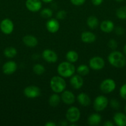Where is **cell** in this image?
Segmentation results:
<instances>
[{
    "label": "cell",
    "instance_id": "1",
    "mask_svg": "<svg viewBox=\"0 0 126 126\" xmlns=\"http://www.w3.org/2000/svg\"><path fill=\"white\" fill-rule=\"evenodd\" d=\"M107 60L111 65L117 68H122L126 65V59L125 55L117 50H113L109 54Z\"/></svg>",
    "mask_w": 126,
    "mask_h": 126
},
{
    "label": "cell",
    "instance_id": "2",
    "mask_svg": "<svg viewBox=\"0 0 126 126\" xmlns=\"http://www.w3.org/2000/svg\"><path fill=\"white\" fill-rule=\"evenodd\" d=\"M75 70V67L72 63L67 61L60 63L57 68L58 75L64 78L71 77L74 75Z\"/></svg>",
    "mask_w": 126,
    "mask_h": 126
},
{
    "label": "cell",
    "instance_id": "3",
    "mask_svg": "<svg viewBox=\"0 0 126 126\" xmlns=\"http://www.w3.org/2000/svg\"><path fill=\"white\" fill-rule=\"evenodd\" d=\"M50 87L54 93L61 94L66 87V82L64 78L61 76H54L50 80Z\"/></svg>",
    "mask_w": 126,
    "mask_h": 126
},
{
    "label": "cell",
    "instance_id": "4",
    "mask_svg": "<svg viewBox=\"0 0 126 126\" xmlns=\"http://www.w3.org/2000/svg\"><path fill=\"white\" fill-rule=\"evenodd\" d=\"M109 104V100L105 95H98L93 101V108L96 111L101 112L107 108Z\"/></svg>",
    "mask_w": 126,
    "mask_h": 126
},
{
    "label": "cell",
    "instance_id": "5",
    "mask_svg": "<svg viewBox=\"0 0 126 126\" xmlns=\"http://www.w3.org/2000/svg\"><path fill=\"white\" fill-rule=\"evenodd\" d=\"M65 118L67 121L70 123H75L80 119V110L76 107H70L67 110Z\"/></svg>",
    "mask_w": 126,
    "mask_h": 126
},
{
    "label": "cell",
    "instance_id": "6",
    "mask_svg": "<svg viewBox=\"0 0 126 126\" xmlns=\"http://www.w3.org/2000/svg\"><path fill=\"white\" fill-rule=\"evenodd\" d=\"M116 87V84L114 80L107 78L103 80L100 85V91L104 94H110L113 92Z\"/></svg>",
    "mask_w": 126,
    "mask_h": 126
},
{
    "label": "cell",
    "instance_id": "7",
    "mask_svg": "<svg viewBox=\"0 0 126 126\" xmlns=\"http://www.w3.org/2000/svg\"><path fill=\"white\" fill-rule=\"evenodd\" d=\"M14 25L13 22L8 18H4L0 23V30L3 34L9 35L13 32Z\"/></svg>",
    "mask_w": 126,
    "mask_h": 126
},
{
    "label": "cell",
    "instance_id": "8",
    "mask_svg": "<svg viewBox=\"0 0 126 126\" xmlns=\"http://www.w3.org/2000/svg\"><path fill=\"white\" fill-rule=\"evenodd\" d=\"M105 60L100 56L93 57L89 60V67L93 70H101L105 67Z\"/></svg>",
    "mask_w": 126,
    "mask_h": 126
},
{
    "label": "cell",
    "instance_id": "9",
    "mask_svg": "<svg viewBox=\"0 0 126 126\" xmlns=\"http://www.w3.org/2000/svg\"><path fill=\"white\" fill-rule=\"evenodd\" d=\"M23 94L28 98H36L40 95V89L33 85L28 86L23 90Z\"/></svg>",
    "mask_w": 126,
    "mask_h": 126
},
{
    "label": "cell",
    "instance_id": "10",
    "mask_svg": "<svg viewBox=\"0 0 126 126\" xmlns=\"http://www.w3.org/2000/svg\"><path fill=\"white\" fill-rule=\"evenodd\" d=\"M42 57L46 62L49 63H54L58 60L56 53L51 49H45L42 52Z\"/></svg>",
    "mask_w": 126,
    "mask_h": 126
},
{
    "label": "cell",
    "instance_id": "11",
    "mask_svg": "<svg viewBox=\"0 0 126 126\" xmlns=\"http://www.w3.org/2000/svg\"><path fill=\"white\" fill-rule=\"evenodd\" d=\"M25 7L32 12H38L42 9V1L41 0H26Z\"/></svg>",
    "mask_w": 126,
    "mask_h": 126
},
{
    "label": "cell",
    "instance_id": "12",
    "mask_svg": "<svg viewBox=\"0 0 126 126\" xmlns=\"http://www.w3.org/2000/svg\"><path fill=\"white\" fill-rule=\"evenodd\" d=\"M17 69V65L14 61H7L2 65V70L4 74L7 75L14 73Z\"/></svg>",
    "mask_w": 126,
    "mask_h": 126
},
{
    "label": "cell",
    "instance_id": "13",
    "mask_svg": "<svg viewBox=\"0 0 126 126\" xmlns=\"http://www.w3.org/2000/svg\"><path fill=\"white\" fill-rule=\"evenodd\" d=\"M61 101L66 105H72L74 103L75 101V96L70 91H65L64 90L61 92Z\"/></svg>",
    "mask_w": 126,
    "mask_h": 126
},
{
    "label": "cell",
    "instance_id": "14",
    "mask_svg": "<svg viewBox=\"0 0 126 126\" xmlns=\"http://www.w3.org/2000/svg\"><path fill=\"white\" fill-rule=\"evenodd\" d=\"M84 79L79 75H74L70 77V84L74 89H80L84 85Z\"/></svg>",
    "mask_w": 126,
    "mask_h": 126
},
{
    "label": "cell",
    "instance_id": "15",
    "mask_svg": "<svg viewBox=\"0 0 126 126\" xmlns=\"http://www.w3.org/2000/svg\"><path fill=\"white\" fill-rule=\"evenodd\" d=\"M60 25L58 20L54 18H49L46 23V28L47 30L51 33H56L59 30Z\"/></svg>",
    "mask_w": 126,
    "mask_h": 126
},
{
    "label": "cell",
    "instance_id": "16",
    "mask_svg": "<svg viewBox=\"0 0 126 126\" xmlns=\"http://www.w3.org/2000/svg\"><path fill=\"white\" fill-rule=\"evenodd\" d=\"M100 30L105 33H110L114 30V24L110 20L102 21L100 25Z\"/></svg>",
    "mask_w": 126,
    "mask_h": 126
},
{
    "label": "cell",
    "instance_id": "17",
    "mask_svg": "<svg viewBox=\"0 0 126 126\" xmlns=\"http://www.w3.org/2000/svg\"><path fill=\"white\" fill-rule=\"evenodd\" d=\"M80 38L83 43H86V44H91L96 41V36L92 32L85 31L82 33Z\"/></svg>",
    "mask_w": 126,
    "mask_h": 126
},
{
    "label": "cell",
    "instance_id": "18",
    "mask_svg": "<svg viewBox=\"0 0 126 126\" xmlns=\"http://www.w3.org/2000/svg\"><path fill=\"white\" fill-rule=\"evenodd\" d=\"M22 41L26 46L29 47H35L38 44V41L37 38L35 36L30 35V34L23 36L22 38Z\"/></svg>",
    "mask_w": 126,
    "mask_h": 126
},
{
    "label": "cell",
    "instance_id": "19",
    "mask_svg": "<svg viewBox=\"0 0 126 126\" xmlns=\"http://www.w3.org/2000/svg\"><path fill=\"white\" fill-rule=\"evenodd\" d=\"M77 100L82 107H88L91 104V98L89 95L84 92L80 93L77 96Z\"/></svg>",
    "mask_w": 126,
    "mask_h": 126
},
{
    "label": "cell",
    "instance_id": "20",
    "mask_svg": "<svg viewBox=\"0 0 126 126\" xmlns=\"http://www.w3.org/2000/svg\"><path fill=\"white\" fill-rule=\"evenodd\" d=\"M113 121L116 125L118 126H126V115L124 113L117 112L114 115Z\"/></svg>",
    "mask_w": 126,
    "mask_h": 126
},
{
    "label": "cell",
    "instance_id": "21",
    "mask_svg": "<svg viewBox=\"0 0 126 126\" xmlns=\"http://www.w3.org/2000/svg\"><path fill=\"white\" fill-rule=\"evenodd\" d=\"M102 118L98 113H92L88 116L87 119V123L88 125L91 126H98L101 123Z\"/></svg>",
    "mask_w": 126,
    "mask_h": 126
},
{
    "label": "cell",
    "instance_id": "22",
    "mask_svg": "<svg viewBox=\"0 0 126 126\" xmlns=\"http://www.w3.org/2000/svg\"><path fill=\"white\" fill-rule=\"evenodd\" d=\"M61 102V96H59L57 93H54L51 95L48 100V103L49 105L54 108L58 107L60 104Z\"/></svg>",
    "mask_w": 126,
    "mask_h": 126
},
{
    "label": "cell",
    "instance_id": "23",
    "mask_svg": "<svg viewBox=\"0 0 126 126\" xmlns=\"http://www.w3.org/2000/svg\"><path fill=\"white\" fill-rule=\"evenodd\" d=\"M86 25L91 30H95L98 27L99 20L96 16H91L86 20Z\"/></svg>",
    "mask_w": 126,
    "mask_h": 126
},
{
    "label": "cell",
    "instance_id": "24",
    "mask_svg": "<svg viewBox=\"0 0 126 126\" xmlns=\"http://www.w3.org/2000/svg\"><path fill=\"white\" fill-rule=\"evenodd\" d=\"M65 58H66L67 61L74 63L76 62L79 59V54L75 50H69L66 53Z\"/></svg>",
    "mask_w": 126,
    "mask_h": 126
},
{
    "label": "cell",
    "instance_id": "25",
    "mask_svg": "<svg viewBox=\"0 0 126 126\" xmlns=\"http://www.w3.org/2000/svg\"><path fill=\"white\" fill-rule=\"evenodd\" d=\"M4 55L8 59H12L17 55V49L14 47H7L3 51Z\"/></svg>",
    "mask_w": 126,
    "mask_h": 126
},
{
    "label": "cell",
    "instance_id": "26",
    "mask_svg": "<svg viewBox=\"0 0 126 126\" xmlns=\"http://www.w3.org/2000/svg\"><path fill=\"white\" fill-rule=\"evenodd\" d=\"M76 71L78 75H80V76H86L90 72V67L85 64H82L78 66L77 68L76 69Z\"/></svg>",
    "mask_w": 126,
    "mask_h": 126
},
{
    "label": "cell",
    "instance_id": "27",
    "mask_svg": "<svg viewBox=\"0 0 126 126\" xmlns=\"http://www.w3.org/2000/svg\"><path fill=\"white\" fill-rule=\"evenodd\" d=\"M116 17L121 20H126V6H121L116 12Z\"/></svg>",
    "mask_w": 126,
    "mask_h": 126
},
{
    "label": "cell",
    "instance_id": "28",
    "mask_svg": "<svg viewBox=\"0 0 126 126\" xmlns=\"http://www.w3.org/2000/svg\"><path fill=\"white\" fill-rule=\"evenodd\" d=\"M33 71L37 75H42L45 72V68L40 63H36L33 66Z\"/></svg>",
    "mask_w": 126,
    "mask_h": 126
},
{
    "label": "cell",
    "instance_id": "29",
    "mask_svg": "<svg viewBox=\"0 0 126 126\" xmlns=\"http://www.w3.org/2000/svg\"><path fill=\"white\" fill-rule=\"evenodd\" d=\"M53 14V11L49 8H44L40 12V16H42V17L46 19H49L51 18Z\"/></svg>",
    "mask_w": 126,
    "mask_h": 126
},
{
    "label": "cell",
    "instance_id": "30",
    "mask_svg": "<svg viewBox=\"0 0 126 126\" xmlns=\"http://www.w3.org/2000/svg\"><path fill=\"white\" fill-rule=\"evenodd\" d=\"M110 107L112 108V109L115 110H117L120 108L121 107V104H120L119 100H117L116 98H112L110 100L109 102Z\"/></svg>",
    "mask_w": 126,
    "mask_h": 126
},
{
    "label": "cell",
    "instance_id": "31",
    "mask_svg": "<svg viewBox=\"0 0 126 126\" xmlns=\"http://www.w3.org/2000/svg\"><path fill=\"white\" fill-rule=\"evenodd\" d=\"M57 19L58 20H64L67 17V12L64 10H60L58 11L56 15Z\"/></svg>",
    "mask_w": 126,
    "mask_h": 126
},
{
    "label": "cell",
    "instance_id": "32",
    "mask_svg": "<svg viewBox=\"0 0 126 126\" xmlns=\"http://www.w3.org/2000/svg\"><path fill=\"white\" fill-rule=\"evenodd\" d=\"M119 95L121 98L126 100V83L124 84L120 88Z\"/></svg>",
    "mask_w": 126,
    "mask_h": 126
},
{
    "label": "cell",
    "instance_id": "33",
    "mask_svg": "<svg viewBox=\"0 0 126 126\" xmlns=\"http://www.w3.org/2000/svg\"><path fill=\"white\" fill-rule=\"evenodd\" d=\"M107 46H108V47L110 48V49L114 50H116V48L117 47L118 44H117V41H116L115 39H110V40L108 41V43H107Z\"/></svg>",
    "mask_w": 126,
    "mask_h": 126
},
{
    "label": "cell",
    "instance_id": "34",
    "mask_svg": "<svg viewBox=\"0 0 126 126\" xmlns=\"http://www.w3.org/2000/svg\"><path fill=\"white\" fill-rule=\"evenodd\" d=\"M70 1L73 5H74V6H80L84 4V3L85 2L86 0H70Z\"/></svg>",
    "mask_w": 126,
    "mask_h": 126
},
{
    "label": "cell",
    "instance_id": "35",
    "mask_svg": "<svg viewBox=\"0 0 126 126\" xmlns=\"http://www.w3.org/2000/svg\"><path fill=\"white\" fill-rule=\"evenodd\" d=\"M115 33L117 35H122V34H124L125 30L123 28V27H117L115 28Z\"/></svg>",
    "mask_w": 126,
    "mask_h": 126
},
{
    "label": "cell",
    "instance_id": "36",
    "mask_svg": "<svg viewBox=\"0 0 126 126\" xmlns=\"http://www.w3.org/2000/svg\"><path fill=\"white\" fill-rule=\"evenodd\" d=\"M91 3L95 6H98L103 2L104 0H91Z\"/></svg>",
    "mask_w": 126,
    "mask_h": 126
},
{
    "label": "cell",
    "instance_id": "37",
    "mask_svg": "<svg viewBox=\"0 0 126 126\" xmlns=\"http://www.w3.org/2000/svg\"><path fill=\"white\" fill-rule=\"evenodd\" d=\"M103 126H114V124L112 122H111V121H105V123H103Z\"/></svg>",
    "mask_w": 126,
    "mask_h": 126
},
{
    "label": "cell",
    "instance_id": "38",
    "mask_svg": "<svg viewBox=\"0 0 126 126\" xmlns=\"http://www.w3.org/2000/svg\"><path fill=\"white\" fill-rule=\"evenodd\" d=\"M45 126H56V124L53 121H48L44 124Z\"/></svg>",
    "mask_w": 126,
    "mask_h": 126
},
{
    "label": "cell",
    "instance_id": "39",
    "mask_svg": "<svg viewBox=\"0 0 126 126\" xmlns=\"http://www.w3.org/2000/svg\"><path fill=\"white\" fill-rule=\"evenodd\" d=\"M60 125L62 126H65L67 125V123L65 121H61L60 123Z\"/></svg>",
    "mask_w": 126,
    "mask_h": 126
},
{
    "label": "cell",
    "instance_id": "40",
    "mask_svg": "<svg viewBox=\"0 0 126 126\" xmlns=\"http://www.w3.org/2000/svg\"><path fill=\"white\" fill-rule=\"evenodd\" d=\"M41 1L44 3H49V2H51L53 0H41Z\"/></svg>",
    "mask_w": 126,
    "mask_h": 126
},
{
    "label": "cell",
    "instance_id": "41",
    "mask_svg": "<svg viewBox=\"0 0 126 126\" xmlns=\"http://www.w3.org/2000/svg\"><path fill=\"white\" fill-rule=\"evenodd\" d=\"M123 51H124V54H125V55H126V44H125L124 46Z\"/></svg>",
    "mask_w": 126,
    "mask_h": 126
},
{
    "label": "cell",
    "instance_id": "42",
    "mask_svg": "<svg viewBox=\"0 0 126 126\" xmlns=\"http://www.w3.org/2000/svg\"><path fill=\"white\" fill-rule=\"evenodd\" d=\"M116 1H117V2H121V1H123L124 0H116Z\"/></svg>",
    "mask_w": 126,
    "mask_h": 126
},
{
    "label": "cell",
    "instance_id": "43",
    "mask_svg": "<svg viewBox=\"0 0 126 126\" xmlns=\"http://www.w3.org/2000/svg\"><path fill=\"white\" fill-rule=\"evenodd\" d=\"M124 110H125V111H126V105L125 106V108H124Z\"/></svg>",
    "mask_w": 126,
    "mask_h": 126
}]
</instances>
